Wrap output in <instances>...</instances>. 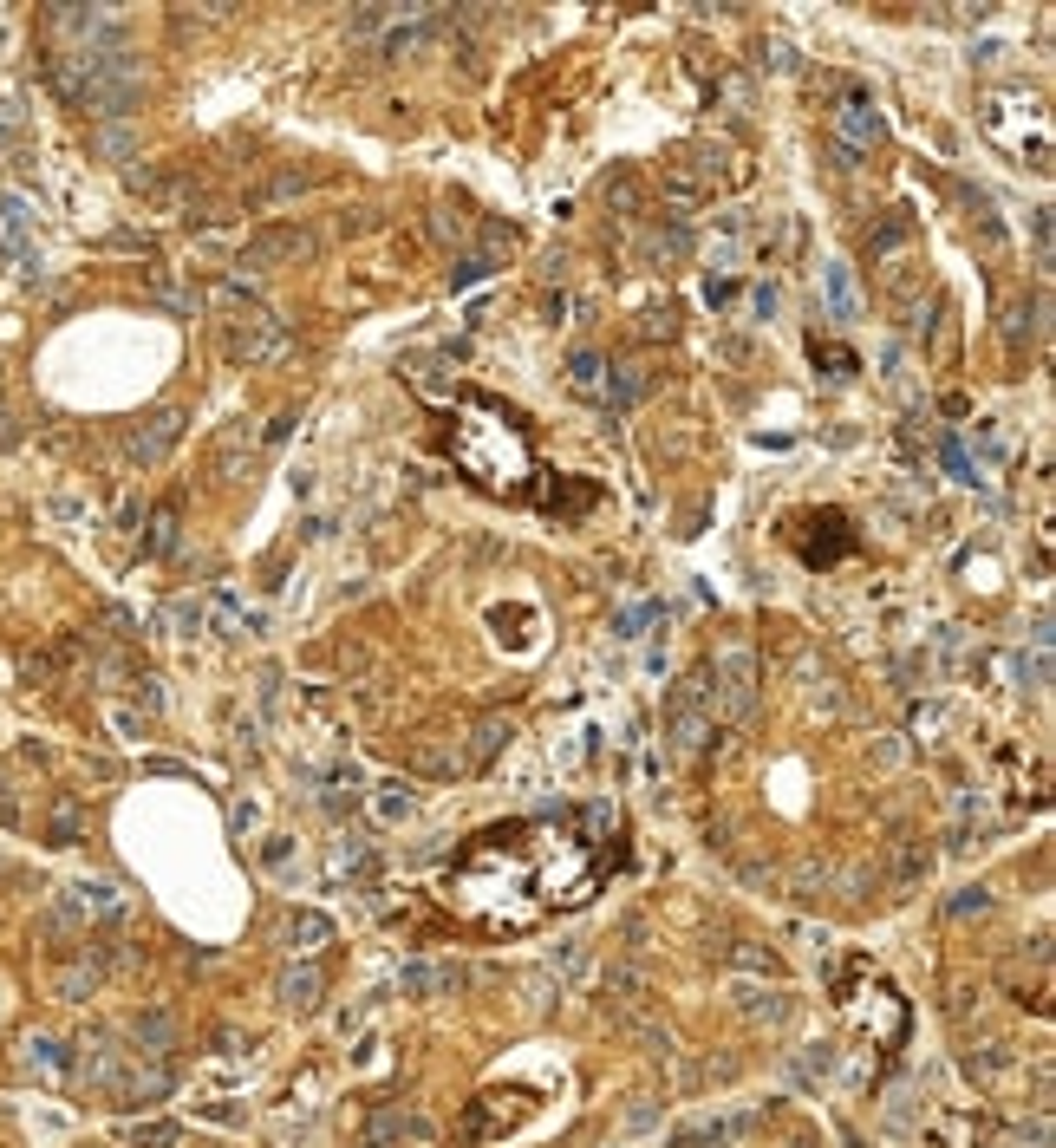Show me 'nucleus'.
I'll return each instance as SVG.
<instances>
[{"label": "nucleus", "mask_w": 1056, "mask_h": 1148, "mask_svg": "<svg viewBox=\"0 0 1056 1148\" xmlns=\"http://www.w3.org/2000/svg\"><path fill=\"white\" fill-rule=\"evenodd\" d=\"M946 718H952V705H939V698H927V705H913V737H927V744H932Z\"/></svg>", "instance_id": "12"}, {"label": "nucleus", "mask_w": 1056, "mask_h": 1148, "mask_svg": "<svg viewBox=\"0 0 1056 1148\" xmlns=\"http://www.w3.org/2000/svg\"><path fill=\"white\" fill-rule=\"evenodd\" d=\"M835 125H841V137H848V157L867 151V144H881V111L867 105V98H848V105H835Z\"/></svg>", "instance_id": "3"}, {"label": "nucleus", "mask_w": 1056, "mask_h": 1148, "mask_svg": "<svg viewBox=\"0 0 1056 1148\" xmlns=\"http://www.w3.org/2000/svg\"><path fill=\"white\" fill-rule=\"evenodd\" d=\"M280 1005H287V1012H313V1005H320V973H313V966H294V973L280 979Z\"/></svg>", "instance_id": "4"}, {"label": "nucleus", "mask_w": 1056, "mask_h": 1148, "mask_svg": "<svg viewBox=\"0 0 1056 1148\" xmlns=\"http://www.w3.org/2000/svg\"><path fill=\"white\" fill-rule=\"evenodd\" d=\"M137 1142H144V1148H170V1142H176V1129H170V1123H157V1129H137Z\"/></svg>", "instance_id": "24"}, {"label": "nucleus", "mask_w": 1056, "mask_h": 1148, "mask_svg": "<svg viewBox=\"0 0 1056 1148\" xmlns=\"http://www.w3.org/2000/svg\"><path fill=\"white\" fill-rule=\"evenodd\" d=\"M985 130H992L1004 151H1017V157H1024V130H1031L1037 151H1050V118H1043L1037 105L1031 111H1011V98H992V105H985Z\"/></svg>", "instance_id": "1"}, {"label": "nucleus", "mask_w": 1056, "mask_h": 1148, "mask_svg": "<svg viewBox=\"0 0 1056 1148\" xmlns=\"http://www.w3.org/2000/svg\"><path fill=\"white\" fill-rule=\"evenodd\" d=\"M372 809H379V823H405L411 809H418V796H411V790H379Z\"/></svg>", "instance_id": "11"}, {"label": "nucleus", "mask_w": 1056, "mask_h": 1148, "mask_svg": "<svg viewBox=\"0 0 1056 1148\" xmlns=\"http://www.w3.org/2000/svg\"><path fill=\"white\" fill-rule=\"evenodd\" d=\"M821 359H828V372H835V379H848V372H855V352H848V347H821Z\"/></svg>", "instance_id": "23"}, {"label": "nucleus", "mask_w": 1056, "mask_h": 1148, "mask_svg": "<svg viewBox=\"0 0 1056 1148\" xmlns=\"http://www.w3.org/2000/svg\"><path fill=\"white\" fill-rule=\"evenodd\" d=\"M490 268H496V261H490V255H463V268H456V275H451V287H470L476 275H490Z\"/></svg>", "instance_id": "20"}, {"label": "nucleus", "mask_w": 1056, "mask_h": 1148, "mask_svg": "<svg viewBox=\"0 0 1056 1148\" xmlns=\"http://www.w3.org/2000/svg\"><path fill=\"white\" fill-rule=\"evenodd\" d=\"M828 1063H835V1051H828V1044H816V1051H802V1063H796V1070H802V1077H821Z\"/></svg>", "instance_id": "22"}, {"label": "nucleus", "mask_w": 1056, "mask_h": 1148, "mask_svg": "<svg viewBox=\"0 0 1056 1148\" xmlns=\"http://www.w3.org/2000/svg\"><path fill=\"white\" fill-rule=\"evenodd\" d=\"M821 287H828V307H835V314H855V281H848V268H841V261H828Z\"/></svg>", "instance_id": "9"}, {"label": "nucleus", "mask_w": 1056, "mask_h": 1148, "mask_svg": "<svg viewBox=\"0 0 1056 1148\" xmlns=\"http://www.w3.org/2000/svg\"><path fill=\"white\" fill-rule=\"evenodd\" d=\"M65 907L72 913H118V888H105V881H79V888L65 894Z\"/></svg>", "instance_id": "6"}, {"label": "nucleus", "mask_w": 1056, "mask_h": 1148, "mask_svg": "<svg viewBox=\"0 0 1056 1148\" xmlns=\"http://www.w3.org/2000/svg\"><path fill=\"white\" fill-rule=\"evenodd\" d=\"M985 901H992V894L971 888V894H959V901H952V913H959V920H965V913H985Z\"/></svg>", "instance_id": "26"}, {"label": "nucleus", "mask_w": 1056, "mask_h": 1148, "mask_svg": "<svg viewBox=\"0 0 1056 1148\" xmlns=\"http://www.w3.org/2000/svg\"><path fill=\"white\" fill-rule=\"evenodd\" d=\"M750 307H756V320H777L783 287H777V281H756V287H750Z\"/></svg>", "instance_id": "17"}, {"label": "nucleus", "mask_w": 1056, "mask_h": 1148, "mask_svg": "<svg viewBox=\"0 0 1056 1148\" xmlns=\"http://www.w3.org/2000/svg\"><path fill=\"white\" fill-rule=\"evenodd\" d=\"M509 737H516V724H509V718H483V724H476V744H470V763H490L502 744H509Z\"/></svg>", "instance_id": "7"}, {"label": "nucleus", "mask_w": 1056, "mask_h": 1148, "mask_svg": "<svg viewBox=\"0 0 1056 1148\" xmlns=\"http://www.w3.org/2000/svg\"><path fill=\"white\" fill-rule=\"evenodd\" d=\"M326 940H333V920H326V913L301 907L294 920H287V946H301V953H313V946H326Z\"/></svg>", "instance_id": "5"}, {"label": "nucleus", "mask_w": 1056, "mask_h": 1148, "mask_svg": "<svg viewBox=\"0 0 1056 1148\" xmlns=\"http://www.w3.org/2000/svg\"><path fill=\"white\" fill-rule=\"evenodd\" d=\"M567 379H574L581 391H601L606 386V366L594 359V352H574V372H567Z\"/></svg>", "instance_id": "14"}, {"label": "nucleus", "mask_w": 1056, "mask_h": 1148, "mask_svg": "<svg viewBox=\"0 0 1056 1148\" xmlns=\"http://www.w3.org/2000/svg\"><path fill=\"white\" fill-rule=\"evenodd\" d=\"M971 1070H978V1077H998V1070H1011V1044H985V1051L971 1057Z\"/></svg>", "instance_id": "16"}, {"label": "nucleus", "mask_w": 1056, "mask_h": 1148, "mask_svg": "<svg viewBox=\"0 0 1056 1148\" xmlns=\"http://www.w3.org/2000/svg\"><path fill=\"white\" fill-rule=\"evenodd\" d=\"M920 874H927V848H913V842H906V848H900V868H893V881H900V888H913Z\"/></svg>", "instance_id": "15"}, {"label": "nucleus", "mask_w": 1056, "mask_h": 1148, "mask_svg": "<svg viewBox=\"0 0 1056 1148\" xmlns=\"http://www.w3.org/2000/svg\"><path fill=\"white\" fill-rule=\"evenodd\" d=\"M170 536H176V516H170V509H164V516L151 522V548H170Z\"/></svg>", "instance_id": "25"}, {"label": "nucleus", "mask_w": 1056, "mask_h": 1148, "mask_svg": "<svg viewBox=\"0 0 1056 1148\" xmlns=\"http://www.w3.org/2000/svg\"><path fill=\"white\" fill-rule=\"evenodd\" d=\"M170 437H176V412H164V418H157V425H151V431L137 437V463H157V457H164V444H170Z\"/></svg>", "instance_id": "8"}, {"label": "nucleus", "mask_w": 1056, "mask_h": 1148, "mask_svg": "<svg viewBox=\"0 0 1056 1148\" xmlns=\"http://www.w3.org/2000/svg\"><path fill=\"white\" fill-rule=\"evenodd\" d=\"M451 979H456V973H444V966H424V959H418V966H398V985H411V992H431V985H451Z\"/></svg>", "instance_id": "10"}, {"label": "nucleus", "mask_w": 1056, "mask_h": 1148, "mask_svg": "<svg viewBox=\"0 0 1056 1148\" xmlns=\"http://www.w3.org/2000/svg\"><path fill=\"white\" fill-rule=\"evenodd\" d=\"M750 1129H756V1116H750V1109H737V1116H705V1123H685V1129H678V1135H672V1142H678V1148H705V1142H737V1135H750Z\"/></svg>", "instance_id": "2"}, {"label": "nucleus", "mask_w": 1056, "mask_h": 1148, "mask_svg": "<svg viewBox=\"0 0 1056 1148\" xmlns=\"http://www.w3.org/2000/svg\"><path fill=\"white\" fill-rule=\"evenodd\" d=\"M26 1057L40 1063V1070H65V1051L53 1038H33V1044H26Z\"/></svg>", "instance_id": "18"}, {"label": "nucleus", "mask_w": 1056, "mask_h": 1148, "mask_svg": "<svg viewBox=\"0 0 1056 1148\" xmlns=\"http://www.w3.org/2000/svg\"><path fill=\"white\" fill-rule=\"evenodd\" d=\"M737 966H750V973H777V953H770V946H737Z\"/></svg>", "instance_id": "19"}, {"label": "nucleus", "mask_w": 1056, "mask_h": 1148, "mask_svg": "<svg viewBox=\"0 0 1056 1148\" xmlns=\"http://www.w3.org/2000/svg\"><path fill=\"white\" fill-rule=\"evenodd\" d=\"M144 1051H170V1018H144Z\"/></svg>", "instance_id": "21"}, {"label": "nucleus", "mask_w": 1056, "mask_h": 1148, "mask_svg": "<svg viewBox=\"0 0 1056 1148\" xmlns=\"http://www.w3.org/2000/svg\"><path fill=\"white\" fill-rule=\"evenodd\" d=\"M652 613H659V601H639V607H626L620 620H613V633H620V640H639V633H646V620H652Z\"/></svg>", "instance_id": "13"}]
</instances>
